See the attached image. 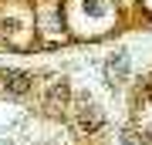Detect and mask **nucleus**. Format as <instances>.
I'll list each match as a JSON object with an SVG mask.
<instances>
[{
	"instance_id": "f257e3e1",
	"label": "nucleus",
	"mask_w": 152,
	"mask_h": 145,
	"mask_svg": "<svg viewBox=\"0 0 152 145\" xmlns=\"http://www.w3.org/2000/svg\"><path fill=\"white\" fill-rule=\"evenodd\" d=\"M78 125L81 128H88V132H95V128H102V111L88 101V105H81V111H78Z\"/></svg>"
},
{
	"instance_id": "f03ea898",
	"label": "nucleus",
	"mask_w": 152,
	"mask_h": 145,
	"mask_svg": "<svg viewBox=\"0 0 152 145\" xmlns=\"http://www.w3.org/2000/svg\"><path fill=\"white\" fill-rule=\"evenodd\" d=\"M4 85H7V91L24 95V91L31 88V78L24 74V71H7V74H4Z\"/></svg>"
},
{
	"instance_id": "7ed1b4c3",
	"label": "nucleus",
	"mask_w": 152,
	"mask_h": 145,
	"mask_svg": "<svg viewBox=\"0 0 152 145\" xmlns=\"http://www.w3.org/2000/svg\"><path fill=\"white\" fill-rule=\"evenodd\" d=\"M125 71H129V58L125 54H115V58L105 64V74H108V81H122Z\"/></svg>"
},
{
	"instance_id": "20e7f679",
	"label": "nucleus",
	"mask_w": 152,
	"mask_h": 145,
	"mask_svg": "<svg viewBox=\"0 0 152 145\" xmlns=\"http://www.w3.org/2000/svg\"><path fill=\"white\" fill-rule=\"evenodd\" d=\"M81 10L91 17H108L112 7H108V0H81Z\"/></svg>"
},
{
	"instance_id": "39448f33",
	"label": "nucleus",
	"mask_w": 152,
	"mask_h": 145,
	"mask_svg": "<svg viewBox=\"0 0 152 145\" xmlns=\"http://www.w3.org/2000/svg\"><path fill=\"white\" fill-rule=\"evenodd\" d=\"M58 101H61V105L68 101V81H54V88H51V95H48V105L54 108Z\"/></svg>"
},
{
	"instance_id": "423d86ee",
	"label": "nucleus",
	"mask_w": 152,
	"mask_h": 145,
	"mask_svg": "<svg viewBox=\"0 0 152 145\" xmlns=\"http://www.w3.org/2000/svg\"><path fill=\"white\" fill-rule=\"evenodd\" d=\"M122 145H149V142L142 138L139 132H125V135H122Z\"/></svg>"
}]
</instances>
